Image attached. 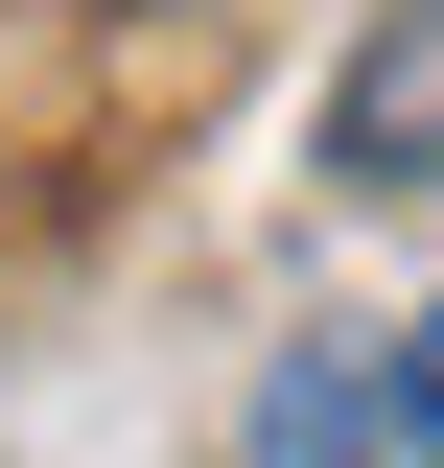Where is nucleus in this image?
Returning <instances> with one entry per match:
<instances>
[{"label": "nucleus", "mask_w": 444, "mask_h": 468, "mask_svg": "<svg viewBox=\"0 0 444 468\" xmlns=\"http://www.w3.org/2000/svg\"><path fill=\"white\" fill-rule=\"evenodd\" d=\"M328 187H375V211H444V0H375L328 70Z\"/></svg>", "instance_id": "obj_1"}, {"label": "nucleus", "mask_w": 444, "mask_h": 468, "mask_svg": "<svg viewBox=\"0 0 444 468\" xmlns=\"http://www.w3.org/2000/svg\"><path fill=\"white\" fill-rule=\"evenodd\" d=\"M397 421H375V375H351V351H280L258 375V468H375Z\"/></svg>", "instance_id": "obj_2"}, {"label": "nucleus", "mask_w": 444, "mask_h": 468, "mask_svg": "<svg viewBox=\"0 0 444 468\" xmlns=\"http://www.w3.org/2000/svg\"><path fill=\"white\" fill-rule=\"evenodd\" d=\"M375 421H397V445L444 468V304H421V328H397V375H375Z\"/></svg>", "instance_id": "obj_3"}]
</instances>
